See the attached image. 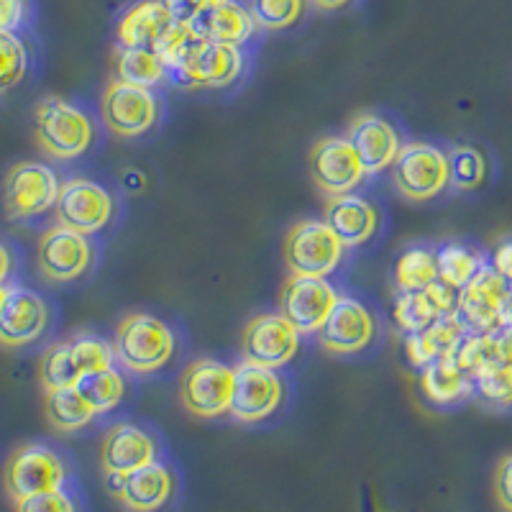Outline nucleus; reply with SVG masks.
Listing matches in <instances>:
<instances>
[{"instance_id": "nucleus-1", "label": "nucleus", "mask_w": 512, "mask_h": 512, "mask_svg": "<svg viewBox=\"0 0 512 512\" xmlns=\"http://www.w3.org/2000/svg\"><path fill=\"white\" fill-rule=\"evenodd\" d=\"M244 67V49L195 34L164 70L182 90H223L244 75Z\"/></svg>"}, {"instance_id": "nucleus-2", "label": "nucleus", "mask_w": 512, "mask_h": 512, "mask_svg": "<svg viewBox=\"0 0 512 512\" xmlns=\"http://www.w3.org/2000/svg\"><path fill=\"white\" fill-rule=\"evenodd\" d=\"M34 134L41 152L59 162L82 157L95 144V123L88 111L59 95H44L34 108Z\"/></svg>"}, {"instance_id": "nucleus-3", "label": "nucleus", "mask_w": 512, "mask_h": 512, "mask_svg": "<svg viewBox=\"0 0 512 512\" xmlns=\"http://www.w3.org/2000/svg\"><path fill=\"white\" fill-rule=\"evenodd\" d=\"M116 361L134 374L164 369L177 351V336L169 323L152 313L123 315L111 341Z\"/></svg>"}, {"instance_id": "nucleus-4", "label": "nucleus", "mask_w": 512, "mask_h": 512, "mask_svg": "<svg viewBox=\"0 0 512 512\" xmlns=\"http://www.w3.org/2000/svg\"><path fill=\"white\" fill-rule=\"evenodd\" d=\"M108 367H116V351L111 341L93 333H75L41 354L39 382L44 384V392L77 387L85 377Z\"/></svg>"}, {"instance_id": "nucleus-5", "label": "nucleus", "mask_w": 512, "mask_h": 512, "mask_svg": "<svg viewBox=\"0 0 512 512\" xmlns=\"http://www.w3.org/2000/svg\"><path fill=\"white\" fill-rule=\"evenodd\" d=\"M346 246L341 244L333 228L320 218L300 221L287 231L282 254L292 274L305 277H328L344 262Z\"/></svg>"}, {"instance_id": "nucleus-6", "label": "nucleus", "mask_w": 512, "mask_h": 512, "mask_svg": "<svg viewBox=\"0 0 512 512\" xmlns=\"http://www.w3.org/2000/svg\"><path fill=\"white\" fill-rule=\"evenodd\" d=\"M67 482V464L52 446L44 443H21L8 456L3 484L13 502L62 489Z\"/></svg>"}, {"instance_id": "nucleus-7", "label": "nucleus", "mask_w": 512, "mask_h": 512, "mask_svg": "<svg viewBox=\"0 0 512 512\" xmlns=\"http://www.w3.org/2000/svg\"><path fill=\"white\" fill-rule=\"evenodd\" d=\"M100 118L111 134L121 139H136L157 126L159 100L152 88L113 77L100 95Z\"/></svg>"}, {"instance_id": "nucleus-8", "label": "nucleus", "mask_w": 512, "mask_h": 512, "mask_svg": "<svg viewBox=\"0 0 512 512\" xmlns=\"http://www.w3.org/2000/svg\"><path fill=\"white\" fill-rule=\"evenodd\" d=\"M59 175L44 162H18L8 169L3 182V205L11 221H31L57 205Z\"/></svg>"}, {"instance_id": "nucleus-9", "label": "nucleus", "mask_w": 512, "mask_h": 512, "mask_svg": "<svg viewBox=\"0 0 512 512\" xmlns=\"http://www.w3.org/2000/svg\"><path fill=\"white\" fill-rule=\"evenodd\" d=\"M392 180L402 198L423 203L438 198L448 187V154L428 141L402 144L392 162Z\"/></svg>"}, {"instance_id": "nucleus-10", "label": "nucleus", "mask_w": 512, "mask_h": 512, "mask_svg": "<svg viewBox=\"0 0 512 512\" xmlns=\"http://www.w3.org/2000/svg\"><path fill=\"white\" fill-rule=\"evenodd\" d=\"M510 308V282L484 264L472 280L459 290L456 313L474 333H492L507 326Z\"/></svg>"}, {"instance_id": "nucleus-11", "label": "nucleus", "mask_w": 512, "mask_h": 512, "mask_svg": "<svg viewBox=\"0 0 512 512\" xmlns=\"http://www.w3.org/2000/svg\"><path fill=\"white\" fill-rule=\"evenodd\" d=\"M233 367L216 359H198L180 377L182 408L195 418H221L231 413Z\"/></svg>"}, {"instance_id": "nucleus-12", "label": "nucleus", "mask_w": 512, "mask_h": 512, "mask_svg": "<svg viewBox=\"0 0 512 512\" xmlns=\"http://www.w3.org/2000/svg\"><path fill=\"white\" fill-rule=\"evenodd\" d=\"M113 195L100 182L88 177H72L62 182L54 205L59 226H67L82 236H95L113 221Z\"/></svg>"}, {"instance_id": "nucleus-13", "label": "nucleus", "mask_w": 512, "mask_h": 512, "mask_svg": "<svg viewBox=\"0 0 512 512\" xmlns=\"http://www.w3.org/2000/svg\"><path fill=\"white\" fill-rule=\"evenodd\" d=\"M308 167L315 187L328 198L349 195L367 180V169L346 136H323L315 141L308 154Z\"/></svg>"}, {"instance_id": "nucleus-14", "label": "nucleus", "mask_w": 512, "mask_h": 512, "mask_svg": "<svg viewBox=\"0 0 512 512\" xmlns=\"http://www.w3.org/2000/svg\"><path fill=\"white\" fill-rule=\"evenodd\" d=\"M300 351V333L282 313L251 318L241 336V356L249 364L267 369L287 367Z\"/></svg>"}, {"instance_id": "nucleus-15", "label": "nucleus", "mask_w": 512, "mask_h": 512, "mask_svg": "<svg viewBox=\"0 0 512 512\" xmlns=\"http://www.w3.org/2000/svg\"><path fill=\"white\" fill-rule=\"evenodd\" d=\"M233 372L236 374H233L231 415L239 423H262L280 410L285 400V384L277 369L241 361Z\"/></svg>"}, {"instance_id": "nucleus-16", "label": "nucleus", "mask_w": 512, "mask_h": 512, "mask_svg": "<svg viewBox=\"0 0 512 512\" xmlns=\"http://www.w3.org/2000/svg\"><path fill=\"white\" fill-rule=\"evenodd\" d=\"M95 259L90 236L67 226H52L41 233L36 244V267L49 282H75L88 272Z\"/></svg>"}, {"instance_id": "nucleus-17", "label": "nucleus", "mask_w": 512, "mask_h": 512, "mask_svg": "<svg viewBox=\"0 0 512 512\" xmlns=\"http://www.w3.org/2000/svg\"><path fill=\"white\" fill-rule=\"evenodd\" d=\"M338 297L341 295L326 277L292 274L282 285L280 313L297 328L300 336H308V333H318L323 328Z\"/></svg>"}, {"instance_id": "nucleus-18", "label": "nucleus", "mask_w": 512, "mask_h": 512, "mask_svg": "<svg viewBox=\"0 0 512 512\" xmlns=\"http://www.w3.org/2000/svg\"><path fill=\"white\" fill-rule=\"evenodd\" d=\"M374 336H377V320L372 310L349 295L338 297L331 315L318 331L320 346L336 356L359 354L372 344Z\"/></svg>"}, {"instance_id": "nucleus-19", "label": "nucleus", "mask_w": 512, "mask_h": 512, "mask_svg": "<svg viewBox=\"0 0 512 512\" xmlns=\"http://www.w3.org/2000/svg\"><path fill=\"white\" fill-rule=\"evenodd\" d=\"M52 310L39 292L29 287H8L0 308V346L24 349L36 344L49 328Z\"/></svg>"}, {"instance_id": "nucleus-20", "label": "nucleus", "mask_w": 512, "mask_h": 512, "mask_svg": "<svg viewBox=\"0 0 512 512\" xmlns=\"http://www.w3.org/2000/svg\"><path fill=\"white\" fill-rule=\"evenodd\" d=\"M105 484L116 500L134 512H157L175 492V477L159 461L128 474H105Z\"/></svg>"}, {"instance_id": "nucleus-21", "label": "nucleus", "mask_w": 512, "mask_h": 512, "mask_svg": "<svg viewBox=\"0 0 512 512\" xmlns=\"http://www.w3.org/2000/svg\"><path fill=\"white\" fill-rule=\"evenodd\" d=\"M346 139L359 154L367 175H379L384 169H390L402 149V136L397 126L379 113H359L351 121Z\"/></svg>"}, {"instance_id": "nucleus-22", "label": "nucleus", "mask_w": 512, "mask_h": 512, "mask_svg": "<svg viewBox=\"0 0 512 512\" xmlns=\"http://www.w3.org/2000/svg\"><path fill=\"white\" fill-rule=\"evenodd\" d=\"M159 459V443L136 423H116L100 443V466L105 474H128Z\"/></svg>"}, {"instance_id": "nucleus-23", "label": "nucleus", "mask_w": 512, "mask_h": 512, "mask_svg": "<svg viewBox=\"0 0 512 512\" xmlns=\"http://www.w3.org/2000/svg\"><path fill=\"white\" fill-rule=\"evenodd\" d=\"M456 300H459V290L436 280L423 290L400 292L395 308H392V318H395V326L400 331L418 333L443 315L456 313Z\"/></svg>"}, {"instance_id": "nucleus-24", "label": "nucleus", "mask_w": 512, "mask_h": 512, "mask_svg": "<svg viewBox=\"0 0 512 512\" xmlns=\"http://www.w3.org/2000/svg\"><path fill=\"white\" fill-rule=\"evenodd\" d=\"M323 221L333 228L341 244L359 246L367 244L379 228V210L361 195H333L328 198Z\"/></svg>"}, {"instance_id": "nucleus-25", "label": "nucleus", "mask_w": 512, "mask_h": 512, "mask_svg": "<svg viewBox=\"0 0 512 512\" xmlns=\"http://www.w3.org/2000/svg\"><path fill=\"white\" fill-rule=\"evenodd\" d=\"M466 333H469V328L459 318V313L443 315V318H438L436 323H431L423 331L408 333V338H405V354H408V361L413 367L423 369L425 364H431V361L441 359V356H454Z\"/></svg>"}, {"instance_id": "nucleus-26", "label": "nucleus", "mask_w": 512, "mask_h": 512, "mask_svg": "<svg viewBox=\"0 0 512 512\" xmlns=\"http://www.w3.org/2000/svg\"><path fill=\"white\" fill-rule=\"evenodd\" d=\"M172 24V16L162 0H134L123 8L116 21L118 47H154V41Z\"/></svg>"}, {"instance_id": "nucleus-27", "label": "nucleus", "mask_w": 512, "mask_h": 512, "mask_svg": "<svg viewBox=\"0 0 512 512\" xmlns=\"http://www.w3.org/2000/svg\"><path fill=\"white\" fill-rule=\"evenodd\" d=\"M420 390H423L425 400L446 408V405H456V402L472 397L474 382L469 372L459 367L454 356H441L420 369Z\"/></svg>"}, {"instance_id": "nucleus-28", "label": "nucleus", "mask_w": 512, "mask_h": 512, "mask_svg": "<svg viewBox=\"0 0 512 512\" xmlns=\"http://www.w3.org/2000/svg\"><path fill=\"white\" fill-rule=\"evenodd\" d=\"M192 29L203 34L210 41H221V44H233V47H244L256 36L259 26H256L254 16H251L249 6L231 0L226 6H218L213 11L203 13V16L190 24Z\"/></svg>"}, {"instance_id": "nucleus-29", "label": "nucleus", "mask_w": 512, "mask_h": 512, "mask_svg": "<svg viewBox=\"0 0 512 512\" xmlns=\"http://www.w3.org/2000/svg\"><path fill=\"white\" fill-rule=\"evenodd\" d=\"M44 413H47L49 425L59 433H77L82 428H88L98 418V413L88 402V397L82 395L80 387L47 390V395H44Z\"/></svg>"}, {"instance_id": "nucleus-30", "label": "nucleus", "mask_w": 512, "mask_h": 512, "mask_svg": "<svg viewBox=\"0 0 512 512\" xmlns=\"http://www.w3.org/2000/svg\"><path fill=\"white\" fill-rule=\"evenodd\" d=\"M116 77L123 82H134L144 88H157L167 80L164 62L149 47H118L116 49Z\"/></svg>"}, {"instance_id": "nucleus-31", "label": "nucleus", "mask_w": 512, "mask_h": 512, "mask_svg": "<svg viewBox=\"0 0 512 512\" xmlns=\"http://www.w3.org/2000/svg\"><path fill=\"white\" fill-rule=\"evenodd\" d=\"M436 264L438 280L446 282V285L454 287V290H461V287L484 267V259L477 249H472V246L451 241V244H443L441 249L436 251Z\"/></svg>"}, {"instance_id": "nucleus-32", "label": "nucleus", "mask_w": 512, "mask_h": 512, "mask_svg": "<svg viewBox=\"0 0 512 512\" xmlns=\"http://www.w3.org/2000/svg\"><path fill=\"white\" fill-rule=\"evenodd\" d=\"M438 280L436 251L428 246H410L395 262V285L400 292L423 290Z\"/></svg>"}, {"instance_id": "nucleus-33", "label": "nucleus", "mask_w": 512, "mask_h": 512, "mask_svg": "<svg viewBox=\"0 0 512 512\" xmlns=\"http://www.w3.org/2000/svg\"><path fill=\"white\" fill-rule=\"evenodd\" d=\"M31 67L29 44L18 31H0V95L18 88Z\"/></svg>"}, {"instance_id": "nucleus-34", "label": "nucleus", "mask_w": 512, "mask_h": 512, "mask_svg": "<svg viewBox=\"0 0 512 512\" xmlns=\"http://www.w3.org/2000/svg\"><path fill=\"white\" fill-rule=\"evenodd\" d=\"M77 387H80L82 395L88 397V402L93 405L98 415L118 408L123 397H126V379H123V374L116 367L100 369V372L90 374Z\"/></svg>"}, {"instance_id": "nucleus-35", "label": "nucleus", "mask_w": 512, "mask_h": 512, "mask_svg": "<svg viewBox=\"0 0 512 512\" xmlns=\"http://www.w3.org/2000/svg\"><path fill=\"white\" fill-rule=\"evenodd\" d=\"M487 177V159L477 146L461 144L448 152V185L456 190H477Z\"/></svg>"}, {"instance_id": "nucleus-36", "label": "nucleus", "mask_w": 512, "mask_h": 512, "mask_svg": "<svg viewBox=\"0 0 512 512\" xmlns=\"http://www.w3.org/2000/svg\"><path fill=\"white\" fill-rule=\"evenodd\" d=\"M308 0H249L256 26L264 31H285L305 16Z\"/></svg>"}, {"instance_id": "nucleus-37", "label": "nucleus", "mask_w": 512, "mask_h": 512, "mask_svg": "<svg viewBox=\"0 0 512 512\" xmlns=\"http://www.w3.org/2000/svg\"><path fill=\"white\" fill-rule=\"evenodd\" d=\"M474 392L495 408L512 405V364H495L472 374Z\"/></svg>"}, {"instance_id": "nucleus-38", "label": "nucleus", "mask_w": 512, "mask_h": 512, "mask_svg": "<svg viewBox=\"0 0 512 512\" xmlns=\"http://www.w3.org/2000/svg\"><path fill=\"white\" fill-rule=\"evenodd\" d=\"M16 512H77V507L75 500L64 489H54V492L18 500Z\"/></svg>"}, {"instance_id": "nucleus-39", "label": "nucleus", "mask_w": 512, "mask_h": 512, "mask_svg": "<svg viewBox=\"0 0 512 512\" xmlns=\"http://www.w3.org/2000/svg\"><path fill=\"white\" fill-rule=\"evenodd\" d=\"M29 16V0H0V31H21Z\"/></svg>"}, {"instance_id": "nucleus-40", "label": "nucleus", "mask_w": 512, "mask_h": 512, "mask_svg": "<svg viewBox=\"0 0 512 512\" xmlns=\"http://www.w3.org/2000/svg\"><path fill=\"white\" fill-rule=\"evenodd\" d=\"M495 497L505 512H512V454L497 464L495 469Z\"/></svg>"}, {"instance_id": "nucleus-41", "label": "nucleus", "mask_w": 512, "mask_h": 512, "mask_svg": "<svg viewBox=\"0 0 512 512\" xmlns=\"http://www.w3.org/2000/svg\"><path fill=\"white\" fill-rule=\"evenodd\" d=\"M162 3L177 24H195L205 13L203 0H162Z\"/></svg>"}, {"instance_id": "nucleus-42", "label": "nucleus", "mask_w": 512, "mask_h": 512, "mask_svg": "<svg viewBox=\"0 0 512 512\" xmlns=\"http://www.w3.org/2000/svg\"><path fill=\"white\" fill-rule=\"evenodd\" d=\"M489 267L495 269L500 277H505L507 282H512V239H502L500 244L492 251V264Z\"/></svg>"}, {"instance_id": "nucleus-43", "label": "nucleus", "mask_w": 512, "mask_h": 512, "mask_svg": "<svg viewBox=\"0 0 512 512\" xmlns=\"http://www.w3.org/2000/svg\"><path fill=\"white\" fill-rule=\"evenodd\" d=\"M13 269H16V256H13L11 246L6 241H0V285H6L11 280Z\"/></svg>"}, {"instance_id": "nucleus-44", "label": "nucleus", "mask_w": 512, "mask_h": 512, "mask_svg": "<svg viewBox=\"0 0 512 512\" xmlns=\"http://www.w3.org/2000/svg\"><path fill=\"white\" fill-rule=\"evenodd\" d=\"M310 3L315 8H320V11H341V8H346L354 0H310Z\"/></svg>"}, {"instance_id": "nucleus-45", "label": "nucleus", "mask_w": 512, "mask_h": 512, "mask_svg": "<svg viewBox=\"0 0 512 512\" xmlns=\"http://www.w3.org/2000/svg\"><path fill=\"white\" fill-rule=\"evenodd\" d=\"M226 3H231V0H203L205 13H208V11H213V8H218V6H226Z\"/></svg>"}, {"instance_id": "nucleus-46", "label": "nucleus", "mask_w": 512, "mask_h": 512, "mask_svg": "<svg viewBox=\"0 0 512 512\" xmlns=\"http://www.w3.org/2000/svg\"><path fill=\"white\" fill-rule=\"evenodd\" d=\"M6 292H8V287H6V285H0V308H3V300H6Z\"/></svg>"}]
</instances>
